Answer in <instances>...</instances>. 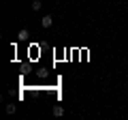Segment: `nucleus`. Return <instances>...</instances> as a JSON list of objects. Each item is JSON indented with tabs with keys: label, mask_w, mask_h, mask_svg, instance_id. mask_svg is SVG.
<instances>
[{
	"label": "nucleus",
	"mask_w": 128,
	"mask_h": 120,
	"mask_svg": "<svg viewBox=\"0 0 128 120\" xmlns=\"http://www.w3.org/2000/svg\"><path fill=\"white\" fill-rule=\"evenodd\" d=\"M51 24H54V17H51V15H45V17H41V26H43V28H49Z\"/></svg>",
	"instance_id": "obj_1"
},
{
	"label": "nucleus",
	"mask_w": 128,
	"mask_h": 120,
	"mask_svg": "<svg viewBox=\"0 0 128 120\" xmlns=\"http://www.w3.org/2000/svg\"><path fill=\"white\" fill-rule=\"evenodd\" d=\"M54 116H58V118H60V116H64V107L62 105H56L54 107Z\"/></svg>",
	"instance_id": "obj_3"
},
{
	"label": "nucleus",
	"mask_w": 128,
	"mask_h": 120,
	"mask_svg": "<svg viewBox=\"0 0 128 120\" xmlns=\"http://www.w3.org/2000/svg\"><path fill=\"white\" fill-rule=\"evenodd\" d=\"M41 7H43V2H41V0H34V2H32V9H34V11H38Z\"/></svg>",
	"instance_id": "obj_4"
},
{
	"label": "nucleus",
	"mask_w": 128,
	"mask_h": 120,
	"mask_svg": "<svg viewBox=\"0 0 128 120\" xmlns=\"http://www.w3.org/2000/svg\"><path fill=\"white\" fill-rule=\"evenodd\" d=\"M28 37H30V34H28V30H26V28H22V30L17 32V39H19V41H26Z\"/></svg>",
	"instance_id": "obj_2"
},
{
	"label": "nucleus",
	"mask_w": 128,
	"mask_h": 120,
	"mask_svg": "<svg viewBox=\"0 0 128 120\" xmlns=\"http://www.w3.org/2000/svg\"><path fill=\"white\" fill-rule=\"evenodd\" d=\"M15 109H17V107H15L13 103H11V105H6V114H15Z\"/></svg>",
	"instance_id": "obj_5"
}]
</instances>
